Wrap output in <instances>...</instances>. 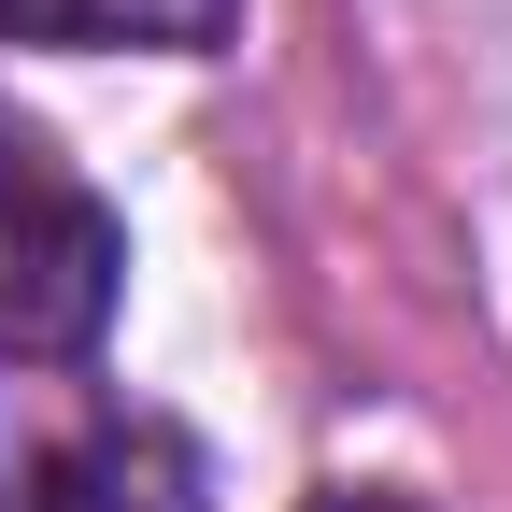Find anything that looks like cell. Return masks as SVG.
I'll use <instances>...</instances> for the list:
<instances>
[{"instance_id":"cell-1","label":"cell","mask_w":512,"mask_h":512,"mask_svg":"<svg viewBox=\"0 0 512 512\" xmlns=\"http://www.w3.org/2000/svg\"><path fill=\"white\" fill-rule=\"evenodd\" d=\"M0 512H214V456L86 370H0Z\"/></svg>"},{"instance_id":"cell-2","label":"cell","mask_w":512,"mask_h":512,"mask_svg":"<svg viewBox=\"0 0 512 512\" xmlns=\"http://www.w3.org/2000/svg\"><path fill=\"white\" fill-rule=\"evenodd\" d=\"M128 299V228L100 185L0 100V370H86V342Z\"/></svg>"},{"instance_id":"cell-3","label":"cell","mask_w":512,"mask_h":512,"mask_svg":"<svg viewBox=\"0 0 512 512\" xmlns=\"http://www.w3.org/2000/svg\"><path fill=\"white\" fill-rule=\"evenodd\" d=\"M242 0H0V43H72V57H214Z\"/></svg>"},{"instance_id":"cell-4","label":"cell","mask_w":512,"mask_h":512,"mask_svg":"<svg viewBox=\"0 0 512 512\" xmlns=\"http://www.w3.org/2000/svg\"><path fill=\"white\" fill-rule=\"evenodd\" d=\"M313 512H413V498H313Z\"/></svg>"}]
</instances>
